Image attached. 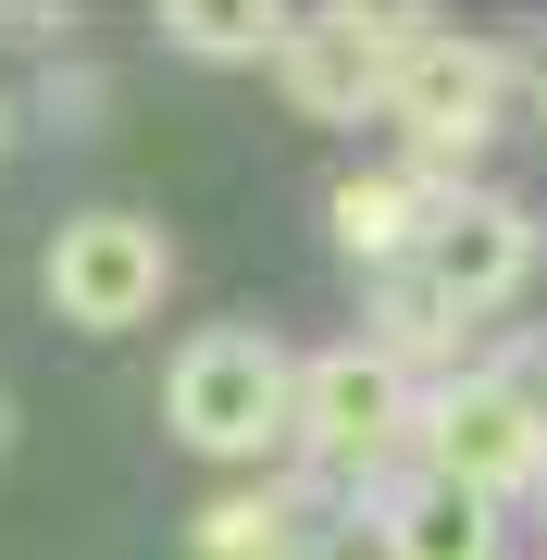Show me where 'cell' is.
Returning a JSON list of instances; mask_svg holds the SVG:
<instances>
[{"label": "cell", "instance_id": "obj_1", "mask_svg": "<svg viewBox=\"0 0 547 560\" xmlns=\"http://www.w3.org/2000/svg\"><path fill=\"white\" fill-rule=\"evenodd\" d=\"M163 423L200 460H274L299 436V361L262 324H200L175 349V374H163Z\"/></svg>", "mask_w": 547, "mask_h": 560}, {"label": "cell", "instance_id": "obj_2", "mask_svg": "<svg viewBox=\"0 0 547 560\" xmlns=\"http://www.w3.org/2000/svg\"><path fill=\"white\" fill-rule=\"evenodd\" d=\"M411 460L448 486H473V499H535L547 486V399L535 374H436L424 399H411Z\"/></svg>", "mask_w": 547, "mask_h": 560}, {"label": "cell", "instance_id": "obj_3", "mask_svg": "<svg viewBox=\"0 0 547 560\" xmlns=\"http://www.w3.org/2000/svg\"><path fill=\"white\" fill-rule=\"evenodd\" d=\"M411 399H424V386H411L373 337L311 349V361H299V436H286V448H299L311 474H361V486H373L385 460L411 448Z\"/></svg>", "mask_w": 547, "mask_h": 560}, {"label": "cell", "instance_id": "obj_4", "mask_svg": "<svg viewBox=\"0 0 547 560\" xmlns=\"http://www.w3.org/2000/svg\"><path fill=\"white\" fill-rule=\"evenodd\" d=\"M510 113V50L461 38V25H424V38L399 50V88H385V125L411 138L424 175H461V150H486Z\"/></svg>", "mask_w": 547, "mask_h": 560}, {"label": "cell", "instance_id": "obj_5", "mask_svg": "<svg viewBox=\"0 0 547 560\" xmlns=\"http://www.w3.org/2000/svg\"><path fill=\"white\" fill-rule=\"evenodd\" d=\"M50 312L75 324V337H124V324H150L163 312V287H175V237L150 212H75L50 237Z\"/></svg>", "mask_w": 547, "mask_h": 560}, {"label": "cell", "instance_id": "obj_6", "mask_svg": "<svg viewBox=\"0 0 547 560\" xmlns=\"http://www.w3.org/2000/svg\"><path fill=\"white\" fill-rule=\"evenodd\" d=\"M411 38H424V13H361V0H348V13H299L286 50H274V88H286L311 125H373Z\"/></svg>", "mask_w": 547, "mask_h": 560}, {"label": "cell", "instance_id": "obj_7", "mask_svg": "<svg viewBox=\"0 0 547 560\" xmlns=\"http://www.w3.org/2000/svg\"><path fill=\"white\" fill-rule=\"evenodd\" d=\"M411 275H424L461 324L498 312V300H523V275H535V212L498 200V187H448L436 224H424V249H411Z\"/></svg>", "mask_w": 547, "mask_h": 560}, {"label": "cell", "instance_id": "obj_8", "mask_svg": "<svg viewBox=\"0 0 547 560\" xmlns=\"http://www.w3.org/2000/svg\"><path fill=\"white\" fill-rule=\"evenodd\" d=\"M373 548L385 560H510V511L448 474H373Z\"/></svg>", "mask_w": 547, "mask_h": 560}, {"label": "cell", "instance_id": "obj_9", "mask_svg": "<svg viewBox=\"0 0 547 560\" xmlns=\"http://www.w3.org/2000/svg\"><path fill=\"white\" fill-rule=\"evenodd\" d=\"M324 486L274 474V486H224V499L187 523V560H324Z\"/></svg>", "mask_w": 547, "mask_h": 560}, {"label": "cell", "instance_id": "obj_10", "mask_svg": "<svg viewBox=\"0 0 547 560\" xmlns=\"http://www.w3.org/2000/svg\"><path fill=\"white\" fill-rule=\"evenodd\" d=\"M461 175H424V162H385V175H348L336 200H324V224H336V249L361 261V275H399L411 249H424V224H436V200Z\"/></svg>", "mask_w": 547, "mask_h": 560}, {"label": "cell", "instance_id": "obj_11", "mask_svg": "<svg viewBox=\"0 0 547 560\" xmlns=\"http://www.w3.org/2000/svg\"><path fill=\"white\" fill-rule=\"evenodd\" d=\"M286 25L299 13H274V0H163V38L187 62H274Z\"/></svg>", "mask_w": 547, "mask_h": 560}, {"label": "cell", "instance_id": "obj_12", "mask_svg": "<svg viewBox=\"0 0 547 560\" xmlns=\"http://www.w3.org/2000/svg\"><path fill=\"white\" fill-rule=\"evenodd\" d=\"M373 349L399 361V374H424V361H448V349H461V312H448L436 287L399 261V275H373Z\"/></svg>", "mask_w": 547, "mask_h": 560}, {"label": "cell", "instance_id": "obj_13", "mask_svg": "<svg viewBox=\"0 0 547 560\" xmlns=\"http://www.w3.org/2000/svg\"><path fill=\"white\" fill-rule=\"evenodd\" d=\"M0 460H13V386H0Z\"/></svg>", "mask_w": 547, "mask_h": 560}, {"label": "cell", "instance_id": "obj_14", "mask_svg": "<svg viewBox=\"0 0 547 560\" xmlns=\"http://www.w3.org/2000/svg\"><path fill=\"white\" fill-rule=\"evenodd\" d=\"M0 150H13V101H0Z\"/></svg>", "mask_w": 547, "mask_h": 560}]
</instances>
